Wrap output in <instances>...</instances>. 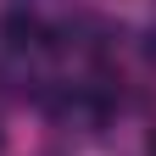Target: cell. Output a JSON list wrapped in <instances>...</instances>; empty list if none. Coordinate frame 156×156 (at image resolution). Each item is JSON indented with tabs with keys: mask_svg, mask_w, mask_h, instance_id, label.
Returning a JSON list of instances; mask_svg holds the SVG:
<instances>
[{
	"mask_svg": "<svg viewBox=\"0 0 156 156\" xmlns=\"http://www.w3.org/2000/svg\"><path fill=\"white\" fill-rule=\"evenodd\" d=\"M151 156H156V140H151Z\"/></svg>",
	"mask_w": 156,
	"mask_h": 156,
	"instance_id": "cell-1",
	"label": "cell"
}]
</instances>
